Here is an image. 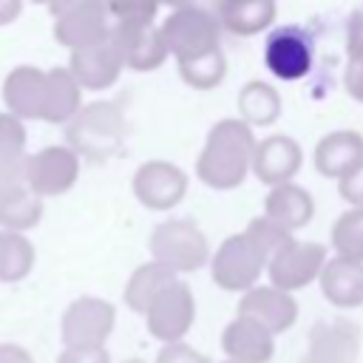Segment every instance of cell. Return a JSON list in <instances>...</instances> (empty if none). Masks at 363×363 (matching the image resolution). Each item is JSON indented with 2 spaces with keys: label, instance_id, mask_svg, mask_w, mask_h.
<instances>
[{
  "label": "cell",
  "instance_id": "6da1fadb",
  "mask_svg": "<svg viewBox=\"0 0 363 363\" xmlns=\"http://www.w3.org/2000/svg\"><path fill=\"white\" fill-rule=\"evenodd\" d=\"M255 133L238 116L218 119L199 150L196 159V179L210 190H235L252 173L255 156Z\"/></svg>",
  "mask_w": 363,
  "mask_h": 363
},
{
  "label": "cell",
  "instance_id": "d6986e66",
  "mask_svg": "<svg viewBox=\"0 0 363 363\" xmlns=\"http://www.w3.org/2000/svg\"><path fill=\"white\" fill-rule=\"evenodd\" d=\"M221 352L233 363H269L275 357V335L258 320L235 315L221 329Z\"/></svg>",
  "mask_w": 363,
  "mask_h": 363
},
{
  "label": "cell",
  "instance_id": "1f68e13d",
  "mask_svg": "<svg viewBox=\"0 0 363 363\" xmlns=\"http://www.w3.org/2000/svg\"><path fill=\"white\" fill-rule=\"evenodd\" d=\"M26 122L11 116L9 111H0V162L23 159L26 156Z\"/></svg>",
  "mask_w": 363,
  "mask_h": 363
},
{
  "label": "cell",
  "instance_id": "f1b7e54d",
  "mask_svg": "<svg viewBox=\"0 0 363 363\" xmlns=\"http://www.w3.org/2000/svg\"><path fill=\"white\" fill-rule=\"evenodd\" d=\"M329 241H332L335 255L363 264V207L343 210L332 224Z\"/></svg>",
  "mask_w": 363,
  "mask_h": 363
},
{
  "label": "cell",
  "instance_id": "cb8c5ba5",
  "mask_svg": "<svg viewBox=\"0 0 363 363\" xmlns=\"http://www.w3.org/2000/svg\"><path fill=\"white\" fill-rule=\"evenodd\" d=\"M235 111H238V119L247 122L250 128H269L278 122L284 102L275 85L264 79H250L241 85L235 96Z\"/></svg>",
  "mask_w": 363,
  "mask_h": 363
},
{
  "label": "cell",
  "instance_id": "44dd1931",
  "mask_svg": "<svg viewBox=\"0 0 363 363\" xmlns=\"http://www.w3.org/2000/svg\"><path fill=\"white\" fill-rule=\"evenodd\" d=\"M320 295L337 309H357L363 306V264L332 255L318 278Z\"/></svg>",
  "mask_w": 363,
  "mask_h": 363
},
{
  "label": "cell",
  "instance_id": "836d02e7",
  "mask_svg": "<svg viewBox=\"0 0 363 363\" xmlns=\"http://www.w3.org/2000/svg\"><path fill=\"white\" fill-rule=\"evenodd\" d=\"M153 363H210V357L204 352H199L196 346L179 340V343H164L156 352V360Z\"/></svg>",
  "mask_w": 363,
  "mask_h": 363
},
{
  "label": "cell",
  "instance_id": "2e32d148",
  "mask_svg": "<svg viewBox=\"0 0 363 363\" xmlns=\"http://www.w3.org/2000/svg\"><path fill=\"white\" fill-rule=\"evenodd\" d=\"M244 318L258 320L264 329H269L275 337L289 332L298 320V301L292 292H284L272 284H258L250 292L238 298V312Z\"/></svg>",
  "mask_w": 363,
  "mask_h": 363
},
{
  "label": "cell",
  "instance_id": "7c38bea8",
  "mask_svg": "<svg viewBox=\"0 0 363 363\" xmlns=\"http://www.w3.org/2000/svg\"><path fill=\"white\" fill-rule=\"evenodd\" d=\"M312 40L303 28L298 26H281L267 37L264 45V65L269 68V74L275 79L284 82H295L303 79L312 71Z\"/></svg>",
  "mask_w": 363,
  "mask_h": 363
},
{
  "label": "cell",
  "instance_id": "7a4b0ae2",
  "mask_svg": "<svg viewBox=\"0 0 363 363\" xmlns=\"http://www.w3.org/2000/svg\"><path fill=\"white\" fill-rule=\"evenodd\" d=\"M128 125L125 113L116 102H88L82 111L65 125V142L85 159L105 162L113 156L125 142Z\"/></svg>",
  "mask_w": 363,
  "mask_h": 363
},
{
  "label": "cell",
  "instance_id": "7bdbcfd3",
  "mask_svg": "<svg viewBox=\"0 0 363 363\" xmlns=\"http://www.w3.org/2000/svg\"><path fill=\"white\" fill-rule=\"evenodd\" d=\"M122 363H145L142 357H130V360H122Z\"/></svg>",
  "mask_w": 363,
  "mask_h": 363
},
{
  "label": "cell",
  "instance_id": "f35d334b",
  "mask_svg": "<svg viewBox=\"0 0 363 363\" xmlns=\"http://www.w3.org/2000/svg\"><path fill=\"white\" fill-rule=\"evenodd\" d=\"M26 159H11V162H0V187H14V184H28V170H26Z\"/></svg>",
  "mask_w": 363,
  "mask_h": 363
},
{
  "label": "cell",
  "instance_id": "30bf717a",
  "mask_svg": "<svg viewBox=\"0 0 363 363\" xmlns=\"http://www.w3.org/2000/svg\"><path fill=\"white\" fill-rule=\"evenodd\" d=\"M196 323V295L187 281H173L167 289L159 292V298L145 312L147 335L164 343H179L187 337V332Z\"/></svg>",
  "mask_w": 363,
  "mask_h": 363
},
{
  "label": "cell",
  "instance_id": "f546056e",
  "mask_svg": "<svg viewBox=\"0 0 363 363\" xmlns=\"http://www.w3.org/2000/svg\"><path fill=\"white\" fill-rule=\"evenodd\" d=\"M179 68V77L184 85H190L193 91H213L224 82L227 77V57L224 51H213V54H204L199 60H184V62H176Z\"/></svg>",
  "mask_w": 363,
  "mask_h": 363
},
{
  "label": "cell",
  "instance_id": "8fae6325",
  "mask_svg": "<svg viewBox=\"0 0 363 363\" xmlns=\"http://www.w3.org/2000/svg\"><path fill=\"white\" fill-rule=\"evenodd\" d=\"M28 190L40 199L68 193L79 179V153L68 145H45L26 159Z\"/></svg>",
  "mask_w": 363,
  "mask_h": 363
},
{
  "label": "cell",
  "instance_id": "e575fe53",
  "mask_svg": "<svg viewBox=\"0 0 363 363\" xmlns=\"http://www.w3.org/2000/svg\"><path fill=\"white\" fill-rule=\"evenodd\" d=\"M337 193L349 207H363V159L337 182Z\"/></svg>",
  "mask_w": 363,
  "mask_h": 363
},
{
  "label": "cell",
  "instance_id": "ba28073f",
  "mask_svg": "<svg viewBox=\"0 0 363 363\" xmlns=\"http://www.w3.org/2000/svg\"><path fill=\"white\" fill-rule=\"evenodd\" d=\"M187 173L167 159H147L130 176L133 199L153 213H167L176 204H182L187 196Z\"/></svg>",
  "mask_w": 363,
  "mask_h": 363
},
{
  "label": "cell",
  "instance_id": "4dcf8cb0",
  "mask_svg": "<svg viewBox=\"0 0 363 363\" xmlns=\"http://www.w3.org/2000/svg\"><path fill=\"white\" fill-rule=\"evenodd\" d=\"M244 233L258 244V250L267 255V261H269L281 247H286V244L295 238L292 233H286L284 227H278L275 221H269L264 213L255 216V218H250V224L244 227Z\"/></svg>",
  "mask_w": 363,
  "mask_h": 363
},
{
  "label": "cell",
  "instance_id": "7402d4cb",
  "mask_svg": "<svg viewBox=\"0 0 363 363\" xmlns=\"http://www.w3.org/2000/svg\"><path fill=\"white\" fill-rule=\"evenodd\" d=\"M264 216L278 227H284L286 233H298L315 218V199L306 187L286 182V184L269 187L264 199Z\"/></svg>",
  "mask_w": 363,
  "mask_h": 363
},
{
  "label": "cell",
  "instance_id": "9c48e42d",
  "mask_svg": "<svg viewBox=\"0 0 363 363\" xmlns=\"http://www.w3.org/2000/svg\"><path fill=\"white\" fill-rule=\"evenodd\" d=\"M326 261H329V252H326L323 244L292 238L286 247H281L269 258L267 278H269L272 286L295 295L298 289H306L309 284H318Z\"/></svg>",
  "mask_w": 363,
  "mask_h": 363
},
{
  "label": "cell",
  "instance_id": "52a82bcc",
  "mask_svg": "<svg viewBox=\"0 0 363 363\" xmlns=\"http://www.w3.org/2000/svg\"><path fill=\"white\" fill-rule=\"evenodd\" d=\"M48 14L54 20L51 34L54 40L68 48H85L111 34V14L102 0H51Z\"/></svg>",
  "mask_w": 363,
  "mask_h": 363
},
{
  "label": "cell",
  "instance_id": "5b68a950",
  "mask_svg": "<svg viewBox=\"0 0 363 363\" xmlns=\"http://www.w3.org/2000/svg\"><path fill=\"white\" fill-rule=\"evenodd\" d=\"M267 255L258 250V244L241 230V233H233L227 235L213 258H210V278L218 289L224 292H250L252 286H258L261 275L267 272Z\"/></svg>",
  "mask_w": 363,
  "mask_h": 363
},
{
  "label": "cell",
  "instance_id": "ab89813d",
  "mask_svg": "<svg viewBox=\"0 0 363 363\" xmlns=\"http://www.w3.org/2000/svg\"><path fill=\"white\" fill-rule=\"evenodd\" d=\"M0 363H34V354L20 343H0Z\"/></svg>",
  "mask_w": 363,
  "mask_h": 363
},
{
  "label": "cell",
  "instance_id": "d6a6232c",
  "mask_svg": "<svg viewBox=\"0 0 363 363\" xmlns=\"http://www.w3.org/2000/svg\"><path fill=\"white\" fill-rule=\"evenodd\" d=\"M111 23H153L159 11V0H102Z\"/></svg>",
  "mask_w": 363,
  "mask_h": 363
},
{
  "label": "cell",
  "instance_id": "ffe728a7",
  "mask_svg": "<svg viewBox=\"0 0 363 363\" xmlns=\"http://www.w3.org/2000/svg\"><path fill=\"white\" fill-rule=\"evenodd\" d=\"M363 159V136L352 128H340V130H329L326 136L318 139L315 150H312V162L315 170L326 179H343L357 162Z\"/></svg>",
  "mask_w": 363,
  "mask_h": 363
},
{
  "label": "cell",
  "instance_id": "ee69618b",
  "mask_svg": "<svg viewBox=\"0 0 363 363\" xmlns=\"http://www.w3.org/2000/svg\"><path fill=\"white\" fill-rule=\"evenodd\" d=\"M31 3H40V6H48L51 0H31Z\"/></svg>",
  "mask_w": 363,
  "mask_h": 363
},
{
  "label": "cell",
  "instance_id": "603a6c76",
  "mask_svg": "<svg viewBox=\"0 0 363 363\" xmlns=\"http://www.w3.org/2000/svg\"><path fill=\"white\" fill-rule=\"evenodd\" d=\"M216 14L224 31L235 37H255L275 23L278 6L275 0H218Z\"/></svg>",
  "mask_w": 363,
  "mask_h": 363
},
{
  "label": "cell",
  "instance_id": "b9f144b4",
  "mask_svg": "<svg viewBox=\"0 0 363 363\" xmlns=\"http://www.w3.org/2000/svg\"><path fill=\"white\" fill-rule=\"evenodd\" d=\"M162 6H170L173 11L176 9H187V6H199V9H213L218 11V0H159Z\"/></svg>",
  "mask_w": 363,
  "mask_h": 363
},
{
  "label": "cell",
  "instance_id": "3957f363",
  "mask_svg": "<svg viewBox=\"0 0 363 363\" xmlns=\"http://www.w3.org/2000/svg\"><path fill=\"white\" fill-rule=\"evenodd\" d=\"M150 261L167 267L176 275H187L210 264V241L204 230L190 218H167L153 227L147 238Z\"/></svg>",
  "mask_w": 363,
  "mask_h": 363
},
{
  "label": "cell",
  "instance_id": "d4e9b609",
  "mask_svg": "<svg viewBox=\"0 0 363 363\" xmlns=\"http://www.w3.org/2000/svg\"><path fill=\"white\" fill-rule=\"evenodd\" d=\"M173 281H179L176 272H170L167 267H162V264H156V261H145V264H139V267L128 275L125 289H122V301H125V306H128L130 312H136V315L145 318V312H147L150 303L159 298V292L167 289Z\"/></svg>",
  "mask_w": 363,
  "mask_h": 363
},
{
  "label": "cell",
  "instance_id": "8992f818",
  "mask_svg": "<svg viewBox=\"0 0 363 363\" xmlns=\"http://www.w3.org/2000/svg\"><path fill=\"white\" fill-rule=\"evenodd\" d=\"M116 329V306L96 295L74 298L60 318V337L65 349H105Z\"/></svg>",
  "mask_w": 363,
  "mask_h": 363
},
{
  "label": "cell",
  "instance_id": "277c9868",
  "mask_svg": "<svg viewBox=\"0 0 363 363\" xmlns=\"http://www.w3.org/2000/svg\"><path fill=\"white\" fill-rule=\"evenodd\" d=\"M159 28L176 62L199 60L221 48V23L213 9H199V6L176 9L167 14V20Z\"/></svg>",
  "mask_w": 363,
  "mask_h": 363
},
{
  "label": "cell",
  "instance_id": "60d3db41",
  "mask_svg": "<svg viewBox=\"0 0 363 363\" xmlns=\"http://www.w3.org/2000/svg\"><path fill=\"white\" fill-rule=\"evenodd\" d=\"M23 3H26V0H0V28H3V26H11V23L20 17Z\"/></svg>",
  "mask_w": 363,
  "mask_h": 363
},
{
  "label": "cell",
  "instance_id": "4fadbf2b",
  "mask_svg": "<svg viewBox=\"0 0 363 363\" xmlns=\"http://www.w3.org/2000/svg\"><path fill=\"white\" fill-rule=\"evenodd\" d=\"M68 71L74 74V79L82 85V91H105L111 85H116V79L125 71V60L122 51L113 40V34L68 51Z\"/></svg>",
  "mask_w": 363,
  "mask_h": 363
},
{
  "label": "cell",
  "instance_id": "5bb4252c",
  "mask_svg": "<svg viewBox=\"0 0 363 363\" xmlns=\"http://www.w3.org/2000/svg\"><path fill=\"white\" fill-rule=\"evenodd\" d=\"M303 167V147L289 133H269L258 139L255 156H252V176L267 184L278 187L286 182H295L298 170Z\"/></svg>",
  "mask_w": 363,
  "mask_h": 363
},
{
  "label": "cell",
  "instance_id": "d590c367",
  "mask_svg": "<svg viewBox=\"0 0 363 363\" xmlns=\"http://www.w3.org/2000/svg\"><path fill=\"white\" fill-rule=\"evenodd\" d=\"M346 60H363V11H354L346 23Z\"/></svg>",
  "mask_w": 363,
  "mask_h": 363
},
{
  "label": "cell",
  "instance_id": "ac0fdd59",
  "mask_svg": "<svg viewBox=\"0 0 363 363\" xmlns=\"http://www.w3.org/2000/svg\"><path fill=\"white\" fill-rule=\"evenodd\" d=\"M360 329L352 320H318L309 329L306 363H357Z\"/></svg>",
  "mask_w": 363,
  "mask_h": 363
},
{
  "label": "cell",
  "instance_id": "e0dca14e",
  "mask_svg": "<svg viewBox=\"0 0 363 363\" xmlns=\"http://www.w3.org/2000/svg\"><path fill=\"white\" fill-rule=\"evenodd\" d=\"M45 88H48V71L37 65H17L6 74L0 96H3L6 111L17 116L20 122H28V119L43 122Z\"/></svg>",
  "mask_w": 363,
  "mask_h": 363
},
{
  "label": "cell",
  "instance_id": "74e56055",
  "mask_svg": "<svg viewBox=\"0 0 363 363\" xmlns=\"http://www.w3.org/2000/svg\"><path fill=\"white\" fill-rule=\"evenodd\" d=\"M343 91L354 102H363V60H346V68H343Z\"/></svg>",
  "mask_w": 363,
  "mask_h": 363
},
{
  "label": "cell",
  "instance_id": "8d00e7d4",
  "mask_svg": "<svg viewBox=\"0 0 363 363\" xmlns=\"http://www.w3.org/2000/svg\"><path fill=\"white\" fill-rule=\"evenodd\" d=\"M57 363H113L108 349H65L57 354Z\"/></svg>",
  "mask_w": 363,
  "mask_h": 363
},
{
  "label": "cell",
  "instance_id": "9a60e30c",
  "mask_svg": "<svg viewBox=\"0 0 363 363\" xmlns=\"http://www.w3.org/2000/svg\"><path fill=\"white\" fill-rule=\"evenodd\" d=\"M111 34L122 51L125 68H130V71H139V74L156 71L170 57L162 28L153 23H113Z\"/></svg>",
  "mask_w": 363,
  "mask_h": 363
},
{
  "label": "cell",
  "instance_id": "83f0119b",
  "mask_svg": "<svg viewBox=\"0 0 363 363\" xmlns=\"http://www.w3.org/2000/svg\"><path fill=\"white\" fill-rule=\"evenodd\" d=\"M37 250L26 233L0 230V284H20L31 275Z\"/></svg>",
  "mask_w": 363,
  "mask_h": 363
},
{
  "label": "cell",
  "instance_id": "f6af8a7d",
  "mask_svg": "<svg viewBox=\"0 0 363 363\" xmlns=\"http://www.w3.org/2000/svg\"><path fill=\"white\" fill-rule=\"evenodd\" d=\"M221 363H233V360H227V357H224V360H221Z\"/></svg>",
  "mask_w": 363,
  "mask_h": 363
},
{
  "label": "cell",
  "instance_id": "4316f807",
  "mask_svg": "<svg viewBox=\"0 0 363 363\" xmlns=\"http://www.w3.org/2000/svg\"><path fill=\"white\" fill-rule=\"evenodd\" d=\"M43 218V199L28 190V184L0 187V230L28 233Z\"/></svg>",
  "mask_w": 363,
  "mask_h": 363
},
{
  "label": "cell",
  "instance_id": "484cf974",
  "mask_svg": "<svg viewBox=\"0 0 363 363\" xmlns=\"http://www.w3.org/2000/svg\"><path fill=\"white\" fill-rule=\"evenodd\" d=\"M82 111V85L65 68H48V88H45V111L43 122L48 125H68Z\"/></svg>",
  "mask_w": 363,
  "mask_h": 363
}]
</instances>
